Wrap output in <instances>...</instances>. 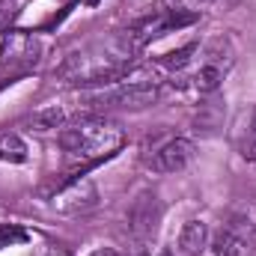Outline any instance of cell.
<instances>
[{"instance_id": "cell-1", "label": "cell", "mask_w": 256, "mask_h": 256, "mask_svg": "<svg viewBox=\"0 0 256 256\" xmlns=\"http://www.w3.org/2000/svg\"><path fill=\"white\" fill-rule=\"evenodd\" d=\"M140 42L131 30L98 36L74 51H68L57 66V78L68 86H108L122 80L137 63Z\"/></svg>"}, {"instance_id": "cell-2", "label": "cell", "mask_w": 256, "mask_h": 256, "mask_svg": "<svg viewBox=\"0 0 256 256\" xmlns=\"http://www.w3.org/2000/svg\"><path fill=\"white\" fill-rule=\"evenodd\" d=\"M122 143H126L122 128L98 114L72 120L60 128V146L68 155V161H74V164H92V161L110 158L120 152Z\"/></svg>"}, {"instance_id": "cell-3", "label": "cell", "mask_w": 256, "mask_h": 256, "mask_svg": "<svg viewBox=\"0 0 256 256\" xmlns=\"http://www.w3.org/2000/svg\"><path fill=\"white\" fill-rule=\"evenodd\" d=\"M236 63L232 45L226 39H212V42H196L191 63L185 66L176 78H170L173 84H182L200 96H214L224 84V78L230 74V68Z\"/></svg>"}, {"instance_id": "cell-4", "label": "cell", "mask_w": 256, "mask_h": 256, "mask_svg": "<svg viewBox=\"0 0 256 256\" xmlns=\"http://www.w3.org/2000/svg\"><path fill=\"white\" fill-rule=\"evenodd\" d=\"M161 96V86L155 80H128V74L116 84H108L104 90L90 96L92 108H120V110H143L152 108Z\"/></svg>"}, {"instance_id": "cell-5", "label": "cell", "mask_w": 256, "mask_h": 256, "mask_svg": "<svg viewBox=\"0 0 256 256\" xmlns=\"http://www.w3.org/2000/svg\"><path fill=\"white\" fill-rule=\"evenodd\" d=\"M214 256H256V226L248 218H232L212 242Z\"/></svg>"}, {"instance_id": "cell-6", "label": "cell", "mask_w": 256, "mask_h": 256, "mask_svg": "<svg viewBox=\"0 0 256 256\" xmlns=\"http://www.w3.org/2000/svg\"><path fill=\"white\" fill-rule=\"evenodd\" d=\"M42 57V42L30 30H3L0 33V66L18 68L33 66Z\"/></svg>"}, {"instance_id": "cell-7", "label": "cell", "mask_w": 256, "mask_h": 256, "mask_svg": "<svg viewBox=\"0 0 256 256\" xmlns=\"http://www.w3.org/2000/svg\"><path fill=\"white\" fill-rule=\"evenodd\" d=\"M196 21V15H188V12H173V9H158V12H152L149 18H143L131 33H134V39L140 42V48L146 45V42H152V39H161V36H167V33H173V30H182V27H188Z\"/></svg>"}, {"instance_id": "cell-8", "label": "cell", "mask_w": 256, "mask_h": 256, "mask_svg": "<svg viewBox=\"0 0 256 256\" xmlns=\"http://www.w3.org/2000/svg\"><path fill=\"white\" fill-rule=\"evenodd\" d=\"M194 155H196V149H194L191 140L173 137V140H167L164 146L155 149V155L149 158V167L155 173H182L194 161Z\"/></svg>"}, {"instance_id": "cell-9", "label": "cell", "mask_w": 256, "mask_h": 256, "mask_svg": "<svg viewBox=\"0 0 256 256\" xmlns=\"http://www.w3.org/2000/svg\"><path fill=\"white\" fill-rule=\"evenodd\" d=\"M92 202H96V188H92L90 179H74V182L63 185L54 196V206L60 212H84Z\"/></svg>"}, {"instance_id": "cell-10", "label": "cell", "mask_w": 256, "mask_h": 256, "mask_svg": "<svg viewBox=\"0 0 256 256\" xmlns=\"http://www.w3.org/2000/svg\"><path fill=\"white\" fill-rule=\"evenodd\" d=\"M179 248H182V254H188V256H200L208 248V226L202 220H188L182 236H179Z\"/></svg>"}, {"instance_id": "cell-11", "label": "cell", "mask_w": 256, "mask_h": 256, "mask_svg": "<svg viewBox=\"0 0 256 256\" xmlns=\"http://www.w3.org/2000/svg\"><path fill=\"white\" fill-rule=\"evenodd\" d=\"M27 158H30V149H27L24 137L15 131H3L0 134V161L3 164H24Z\"/></svg>"}, {"instance_id": "cell-12", "label": "cell", "mask_w": 256, "mask_h": 256, "mask_svg": "<svg viewBox=\"0 0 256 256\" xmlns=\"http://www.w3.org/2000/svg\"><path fill=\"white\" fill-rule=\"evenodd\" d=\"M214 0H161V9H173V12H188V15H196L202 9H208Z\"/></svg>"}, {"instance_id": "cell-13", "label": "cell", "mask_w": 256, "mask_h": 256, "mask_svg": "<svg viewBox=\"0 0 256 256\" xmlns=\"http://www.w3.org/2000/svg\"><path fill=\"white\" fill-rule=\"evenodd\" d=\"M30 236L21 230V226H15V224H9V226H0V250H6V248H15V244H24Z\"/></svg>"}, {"instance_id": "cell-14", "label": "cell", "mask_w": 256, "mask_h": 256, "mask_svg": "<svg viewBox=\"0 0 256 256\" xmlns=\"http://www.w3.org/2000/svg\"><path fill=\"white\" fill-rule=\"evenodd\" d=\"M90 256H126V254H120V250H114V248H98V250H92Z\"/></svg>"}, {"instance_id": "cell-15", "label": "cell", "mask_w": 256, "mask_h": 256, "mask_svg": "<svg viewBox=\"0 0 256 256\" xmlns=\"http://www.w3.org/2000/svg\"><path fill=\"white\" fill-rule=\"evenodd\" d=\"M45 256H68V254H66V250H60V248H51Z\"/></svg>"}, {"instance_id": "cell-16", "label": "cell", "mask_w": 256, "mask_h": 256, "mask_svg": "<svg viewBox=\"0 0 256 256\" xmlns=\"http://www.w3.org/2000/svg\"><path fill=\"white\" fill-rule=\"evenodd\" d=\"M140 256H170V254H161V250H152V254H140Z\"/></svg>"}]
</instances>
